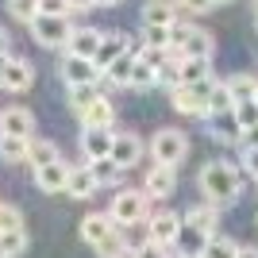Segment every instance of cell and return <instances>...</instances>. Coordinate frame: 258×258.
Segmentation results:
<instances>
[{
	"instance_id": "6da1fadb",
	"label": "cell",
	"mask_w": 258,
	"mask_h": 258,
	"mask_svg": "<svg viewBox=\"0 0 258 258\" xmlns=\"http://www.w3.org/2000/svg\"><path fill=\"white\" fill-rule=\"evenodd\" d=\"M201 193L208 197V205H231L239 201V189H243V177L231 162L216 158V162H205V170H201Z\"/></svg>"
},
{
	"instance_id": "7a4b0ae2",
	"label": "cell",
	"mask_w": 258,
	"mask_h": 258,
	"mask_svg": "<svg viewBox=\"0 0 258 258\" xmlns=\"http://www.w3.org/2000/svg\"><path fill=\"white\" fill-rule=\"evenodd\" d=\"M81 239H85L100 258L127 254V250H123V235H119V227H112V216H108V212L85 216V220H81Z\"/></svg>"
},
{
	"instance_id": "3957f363",
	"label": "cell",
	"mask_w": 258,
	"mask_h": 258,
	"mask_svg": "<svg viewBox=\"0 0 258 258\" xmlns=\"http://www.w3.org/2000/svg\"><path fill=\"white\" fill-rule=\"evenodd\" d=\"M189 154V135L181 127H162L151 139V158L154 166H181Z\"/></svg>"
},
{
	"instance_id": "277c9868",
	"label": "cell",
	"mask_w": 258,
	"mask_h": 258,
	"mask_svg": "<svg viewBox=\"0 0 258 258\" xmlns=\"http://www.w3.org/2000/svg\"><path fill=\"white\" fill-rule=\"evenodd\" d=\"M147 205H151V197L143 193V189H119V193L112 197L108 216H112L116 227H131V224H143V220H147Z\"/></svg>"
},
{
	"instance_id": "5b68a950",
	"label": "cell",
	"mask_w": 258,
	"mask_h": 258,
	"mask_svg": "<svg viewBox=\"0 0 258 258\" xmlns=\"http://www.w3.org/2000/svg\"><path fill=\"white\" fill-rule=\"evenodd\" d=\"M216 77L208 81H197V85H177L170 93L173 100V112H181V116H197V119H208V93H212Z\"/></svg>"
},
{
	"instance_id": "8992f818",
	"label": "cell",
	"mask_w": 258,
	"mask_h": 258,
	"mask_svg": "<svg viewBox=\"0 0 258 258\" xmlns=\"http://www.w3.org/2000/svg\"><path fill=\"white\" fill-rule=\"evenodd\" d=\"M27 27H31L35 43L46 46V50H58V46H66V43H70V35H74V23H70V16H35Z\"/></svg>"
},
{
	"instance_id": "52a82bcc",
	"label": "cell",
	"mask_w": 258,
	"mask_h": 258,
	"mask_svg": "<svg viewBox=\"0 0 258 258\" xmlns=\"http://www.w3.org/2000/svg\"><path fill=\"white\" fill-rule=\"evenodd\" d=\"M181 231H185V220L177 212H158V216H151L147 220V235H151V243L154 247H173L177 239H181Z\"/></svg>"
},
{
	"instance_id": "ba28073f",
	"label": "cell",
	"mask_w": 258,
	"mask_h": 258,
	"mask_svg": "<svg viewBox=\"0 0 258 258\" xmlns=\"http://www.w3.org/2000/svg\"><path fill=\"white\" fill-rule=\"evenodd\" d=\"M177 189V166H151L143 173V193L151 201H166Z\"/></svg>"
},
{
	"instance_id": "9c48e42d",
	"label": "cell",
	"mask_w": 258,
	"mask_h": 258,
	"mask_svg": "<svg viewBox=\"0 0 258 258\" xmlns=\"http://www.w3.org/2000/svg\"><path fill=\"white\" fill-rule=\"evenodd\" d=\"M62 77L66 85H100V70L93 58H77V54H66L62 58Z\"/></svg>"
},
{
	"instance_id": "30bf717a",
	"label": "cell",
	"mask_w": 258,
	"mask_h": 258,
	"mask_svg": "<svg viewBox=\"0 0 258 258\" xmlns=\"http://www.w3.org/2000/svg\"><path fill=\"white\" fill-rule=\"evenodd\" d=\"M212 50H216L212 35L201 31V27H189L185 43L177 46V50H166V58H173V62H185V58H212Z\"/></svg>"
},
{
	"instance_id": "8fae6325",
	"label": "cell",
	"mask_w": 258,
	"mask_h": 258,
	"mask_svg": "<svg viewBox=\"0 0 258 258\" xmlns=\"http://www.w3.org/2000/svg\"><path fill=\"white\" fill-rule=\"evenodd\" d=\"M108 158L116 162L119 170H131V166L143 158L139 135H131V131H112V154H108Z\"/></svg>"
},
{
	"instance_id": "7c38bea8",
	"label": "cell",
	"mask_w": 258,
	"mask_h": 258,
	"mask_svg": "<svg viewBox=\"0 0 258 258\" xmlns=\"http://www.w3.org/2000/svg\"><path fill=\"white\" fill-rule=\"evenodd\" d=\"M35 85V70L27 58H12L8 54V66H4V77H0V89H8V93H27Z\"/></svg>"
},
{
	"instance_id": "4fadbf2b",
	"label": "cell",
	"mask_w": 258,
	"mask_h": 258,
	"mask_svg": "<svg viewBox=\"0 0 258 258\" xmlns=\"http://www.w3.org/2000/svg\"><path fill=\"white\" fill-rule=\"evenodd\" d=\"M0 135H20V139H35V116L27 108H4L0 112Z\"/></svg>"
},
{
	"instance_id": "5bb4252c",
	"label": "cell",
	"mask_w": 258,
	"mask_h": 258,
	"mask_svg": "<svg viewBox=\"0 0 258 258\" xmlns=\"http://www.w3.org/2000/svg\"><path fill=\"white\" fill-rule=\"evenodd\" d=\"M181 220H185V227H189L193 235H201L205 243L216 235V227H220V216H216V205H197V208H189V212H185Z\"/></svg>"
},
{
	"instance_id": "9a60e30c",
	"label": "cell",
	"mask_w": 258,
	"mask_h": 258,
	"mask_svg": "<svg viewBox=\"0 0 258 258\" xmlns=\"http://www.w3.org/2000/svg\"><path fill=\"white\" fill-rule=\"evenodd\" d=\"M70 162H50V166H39L35 170V185L43 189V193H66V181H70Z\"/></svg>"
},
{
	"instance_id": "2e32d148",
	"label": "cell",
	"mask_w": 258,
	"mask_h": 258,
	"mask_svg": "<svg viewBox=\"0 0 258 258\" xmlns=\"http://www.w3.org/2000/svg\"><path fill=\"white\" fill-rule=\"evenodd\" d=\"M127 50H135L131 35H104V39H100V46H97V54H93V62H97V70L104 74L108 66L116 62L119 54H127Z\"/></svg>"
},
{
	"instance_id": "e0dca14e",
	"label": "cell",
	"mask_w": 258,
	"mask_h": 258,
	"mask_svg": "<svg viewBox=\"0 0 258 258\" xmlns=\"http://www.w3.org/2000/svg\"><path fill=\"white\" fill-rule=\"evenodd\" d=\"M81 151H85L89 162L108 158V154H112V127H85V135H81Z\"/></svg>"
},
{
	"instance_id": "ac0fdd59",
	"label": "cell",
	"mask_w": 258,
	"mask_h": 258,
	"mask_svg": "<svg viewBox=\"0 0 258 258\" xmlns=\"http://www.w3.org/2000/svg\"><path fill=\"white\" fill-rule=\"evenodd\" d=\"M100 39H104V31H97V27H74L70 43H66V54L93 58V54H97V46H100Z\"/></svg>"
},
{
	"instance_id": "d6986e66",
	"label": "cell",
	"mask_w": 258,
	"mask_h": 258,
	"mask_svg": "<svg viewBox=\"0 0 258 258\" xmlns=\"http://www.w3.org/2000/svg\"><path fill=\"white\" fill-rule=\"evenodd\" d=\"M77 116H81V127H112V123H116V108H112V100L100 93V97L93 100L85 112H77Z\"/></svg>"
},
{
	"instance_id": "ffe728a7",
	"label": "cell",
	"mask_w": 258,
	"mask_h": 258,
	"mask_svg": "<svg viewBox=\"0 0 258 258\" xmlns=\"http://www.w3.org/2000/svg\"><path fill=\"white\" fill-rule=\"evenodd\" d=\"M93 193H97V181H93L89 166H74V170H70V181H66V197H74V201H89Z\"/></svg>"
},
{
	"instance_id": "44dd1931",
	"label": "cell",
	"mask_w": 258,
	"mask_h": 258,
	"mask_svg": "<svg viewBox=\"0 0 258 258\" xmlns=\"http://www.w3.org/2000/svg\"><path fill=\"white\" fill-rule=\"evenodd\" d=\"M135 50H139V46H135ZM135 50H127V54H119L116 62L108 66L104 74H100V81H112V85L116 89H123L131 81V66H135Z\"/></svg>"
},
{
	"instance_id": "7402d4cb",
	"label": "cell",
	"mask_w": 258,
	"mask_h": 258,
	"mask_svg": "<svg viewBox=\"0 0 258 258\" xmlns=\"http://www.w3.org/2000/svg\"><path fill=\"white\" fill-rule=\"evenodd\" d=\"M62 154H58V147H54L50 139H31L27 143V166L31 170H39V166H50V162H58Z\"/></svg>"
},
{
	"instance_id": "603a6c76",
	"label": "cell",
	"mask_w": 258,
	"mask_h": 258,
	"mask_svg": "<svg viewBox=\"0 0 258 258\" xmlns=\"http://www.w3.org/2000/svg\"><path fill=\"white\" fill-rule=\"evenodd\" d=\"M212 77V58H185L181 62V85H197Z\"/></svg>"
},
{
	"instance_id": "cb8c5ba5",
	"label": "cell",
	"mask_w": 258,
	"mask_h": 258,
	"mask_svg": "<svg viewBox=\"0 0 258 258\" xmlns=\"http://www.w3.org/2000/svg\"><path fill=\"white\" fill-rule=\"evenodd\" d=\"M231 108H235V97H231L227 81H216L212 93H208V119H212V116H224V112H231Z\"/></svg>"
},
{
	"instance_id": "d4e9b609",
	"label": "cell",
	"mask_w": 258,
	"mask_h": 258,
	"mask_svg": "<svg viewBox=\"0 0 258 258\" xmlns=\"http://www.w3.org/2000/svg\"><path fill=\"white\" fill-rule=\"evenodd\" d=\"M143 23H147V27H173V23H177V16H173L170 4H162V0H151V4L143 8Z\"/></svg>"
},
{
	"instance_id": "484cf974",
	"label": "cell",
	"mask_w": 258,
	"mask_h": 258,
	"mask_svg": "<svg viewBox=\"0 0 258 258\" xmlns=\"http://www.w3.org/2000/svg\"><path fill=\"white\" fill-rule=\"evenodd\" d=\"M27 143H31V139H20V135H0V158L12 162V166L27 162Z\"/></svg>"
},
{
	"instance_id": "4316f807",
	"label": "cell",
	"mask_w": 258,
	"mask_h": 258,
	"mask_svg": "<svg viewBox=\"0 0 258 258\" xmlns=\"http://www.w3.org/2000/svg\"><path fill=\"white\" fill-rule=\"evenodd\" d=\"M212 135L220 143H239V139H243V127L235 123L231 112H224V116H212Z\"/></svg>"
},
{
	"instance_id": "83f0119b",
	"label": "cell",
	"mask_w": 258,
	"mask_h": 258,
	"mask_svg": "<svg viewBox=\"0 0 258 258\" xmlns=\"http://www.w3.org/2000/svg\"><path fill=\"white\" fill-rule=\"evenodd\" d=\"M89 173H93V181H97V189H104V185H116L119 181V166L112 158H97V162H89Z\"/></svg>"
},
{
	"instance_id": "f1b7e54d",
	"label": "cell",
	"mask_w": 258,
	"mask_h": 258,
	"mask_svg": "<svg viewBox=\"0 0 258 258\" xmlns=\"http://www.w3.org/2000/svg\"><path fill=\"white\" fill-rule=\"evenodd\" d=\"M154 85H162V89H177L181 85V62H173V58H166V62L154 70Z\"/></svg>"
},
{
	"instance_id": "f546056e",
	"label": "cell",
	"mask_w": 258,
	"mask_h": 258,
	"mask_svg": "<svg viewBox=\"0 0 258 258\" xmlns=\"http://www.w3.org/2000/svg\"><path fill=\"white\" fill-rule=\"evenodd\" d=\"M127 89H154V66L151 62H143L139 50H135V66H131V81Z\"/></svg>"
},
{
	"instance_id": "4dcf8cb0",
	"label": "cell",
	"mask_w": 258,
	"mask_h": 258,
	"mask_svg": "<svg viewBox=\"0 0 258 258\" xmlns=\"http://www.w3.org/2000/svg\"><path fill=\"white\" fill-rule=\"evenodd\" d=\"M227 89H231V97L239 100H254V89H258V77L254 74H235L231 81H227Z\"/></svg>"
},
{
	"instance_id": "1f68e13d",
	"label": "cell",
	"mask_w": 258,
	"mask_h": 258,
	"mask_svg": "<svg viewBox=\"0 0 258 258\" xmlns=\"http://www.w3.org/2000/svg\"><path fill=\"white\" fill-rule=\"evenodd\" d=\"M235 254H239V247L224 235H212L205 243V250H201V258H235Z\"/></svg>"
},
{
	"instance_id": "d6a6232c",
	"label": "cell",
	"mask_w": 258,
	"mask_h": 258,
	"mask_svg": "<svg viewBox=\"0 0 258 258\" xmlns=\"http://www.w3.org/2000/svg\"><path fill=\"white\" fill-rule=\"evenodd\" d=\"M97 97H100V85H74V89H70V104H74V112H85Z\"/></svg>"
},
{
	"instance_id": "836d02e7",
	"label": "cell",
	"mask_w": 258,
	"mask_h": 258,
	"mask_svg": "<svg viewBox=\"0 0 258 258\" xmlns=\"http://www.w3.org/2000/svg\"><path fill=\"white\" fill-rule=\"evenodd\" d=\"M231 116H235V123L243 131L254 127V123H258V100H239V104L231 108Z\"/></svg>"
},
{
	"instance_id": "e575fe53",
	"label": "cell",
	"mask_w": 258,
	"mask_h": 258,
	"mask_svg": "<svg viewBox=\"0 0 258 258\" xmlns=\"http://www.w3.org/2000/svg\"><path fill=\"white\" fill-rule=\"evenodd\" d=\"M8 16L20 23H31L39 16V0H8Z\"/></svg>"
},
{
	"instance_id": "d590c367",
	"label": "cell",
	"mask_w": 258,
	"mask_h": 258,
	"mask_svg": "<svg viewBox=\"0 0 258 258\" xmlns=\"http://www.w3.org/2000/svg\"><path fill=\"white\" fill-rule=\"evenodd\" d=\"M143 46L166 50V46H170V27H147V23H143Z\"/></svg>"
},
{
	"instance_id": "8d00e7d4",
	"label": "cell",
	"mask_w": 258,
	"mask_h": 258,
	"mask_svg": "<svg viewBox=\"0 0 258 258\" xmlns=\"http://www.w3.org/2000/svg\"><path fill=\"white\" fill-rule=\"evenodd\" d=\"M39 16H70L66 0H39Z\"/></svg>"
},
{
	"instance_id": "74e56055",
	"label": "cell",
	"mask_w": 258,
	"mask_h": 258,
	"mask_svg": "<svg viewBox=\"0 0 258 258\" xmlns=\"http://www.w3.org/2000/svg\"><path fill=\"white\" fill-rule=\"evenodd\" d=\"M239 166H243V173H250V177L258 181V147H247V151H243V162H239Z\"/></svg>"
},
{
	"instance_id": "f35d334b",
	"label": "cell",
	"mask_w": 258,
	"mask_h": 258,
	"mask_svg": "<svg viewBox=\"0 0 258 258\" xmlns=\"http://www.w3.org/2000/svg\"><path fill=\"white\" fill-rule=\"evenodd\" d=\"M177 4H181L185 12H193V16H201V12H212V8H216L212 0H177Z\"/></svg>"
},
{
	"instance_id": "ab89813d",
	"label": "cell",
	"mask_w": 258,
	"mask_h": 258,
	"mask_svg": "<svg viewBox=\"0 0 258 258\" xmlns=\"http://www.w3.org/2000/svg\"><path fill=\"white\" fill-rule=\"evenodd\" d=\"M131 258H166V250H162V247H154V243H147V247H139Z\"/></svg>"
},
{
	"instance_id": "60d3db41",
	"label": "cell",
	"mask_w": 258,
	"mask_h": 258,
	"mask_svg": "<svg viewBox=\"0 0 258 258\" xmlns=\"http://www.w3.org/2000/svg\"><path fill=\"white\" fill-rule=\"evenodd\" d=\"M66 4H70V12H89V8H97L93 0H66Z\"/></svg>"
},
{
	"instance_id": "b9f144b4",
	"label": "cell",
	"mask_w": 258,
	"mask_h": 258,
	"mask_svg": "<svg viewBox=\"0 0 258 258\" xmlns=\"http://www.w3.org/2000/svg\"><path fill=\"white\" fill-rule=\"evenodd\" d=\"M243 143H247V147H258V123H254V127H247V131H243Z\"/></svg>"
},
{
	"instance_id": "7bdbcfd3",
	"label": "cell",
	"mask_w": 258,
	"mask_h": 258,
	"mask_svg": "<svg viewBox=\"0 0 258 258\" xmlns=\"http://www.w3.org/2000/svg\"><path fill=\"white\" fill-rule=\"evenodd\" d=\"M235 258H258V247H239Z\"/></svg>"
},
{
	"instance_id": "ee69618b",
	"label": "cell",
	"mask_w": 258,
	"mask_h": 258,
	"mask_svg": "<svg viewBox=\"0 0 258 258\" xmlns=\"http://www.w3.org/2000/svg\"><path fill=\"white\" fill-rule=\"evenodd\" d=\"M0 54H8V31L0 27Z\"/></svg>"
},
{
	"instance_id": "f6af8a7d",
	"label": "cell",
	"mask_w": 258,
	"mask_h": 258,
	"mask_svg": "<svg viewBox=\"0 0 258 258\" xmlns=\"http://www.w3.org/2000/svg\"><path fill=\"white\" fill-rule=\"evenodd\" d=\"M97 8H112V4H119V0H93Z\"/></svg>"
},
{
	"instance_id": "bcb514c9",
	"label": "cell",
	"mask_w": 258,
	"mask_h": 258,
	"mask_svg": "<svg viewBox=\"0 0 258 258\" xmlns=\"http://www.w3.org/2000/svg\"><path fill=\"white\" fill-rule=\"evenodd\" d=\"M4 66H8V54H0V77H4Z\"/></svg>"
},
{
	"instance_id": "7dc6e473",
	"label": "cell",
	"mask_w": 258,
	"mask_h": 258,
	"mask_svg": "<svg viewBox=\"0 0 258 258\" xmlns=\"http://www.w3.org/2000/svg\"><path fill=\"white\" fill-rule=\"evenodd\" d=\"M212 4H231V0H212Z\"/></svg>"
},
{
	"instance_id": "c3c4849f",
	"label": "cell",
	"mask_w": 258,
	"mask_h": 258,
	"mask_svg": "<svg viewBox=\"0 0 258 258\" xmlns=\"http://www.w3.org/2000/svg\"><path fill=\"white\" fill-rule=\"evenodd\" d=\"M185 258H201V254H185Z\"/></svg>"
},
{
	"instance_id": "681fc988",
	"label": "cell",
	"mask_w": 258,
	"mask_h": 258,
	"mask_svg": "<svg viewBox=\"0 0 258 258\" xmlns=\"http://www.w3.org/2000/svg\"><path fill=\"white\" fill-rule=\"evenodd\" d=\"M254 12H258V0H254Z\"/></svg>"
},
{
	"instance_id": "f907efd6",
	"label": "cell",
	"mask_w": 258,
	"mask_h": 258,
	"mask_svg": "<svg viewBox=\"0 0 258 258\" xmlns=\"http://www.w3.org/2000/svg\"><path fill=\"white\" fill-rule=\"evenodd\" d=\"M119 258H131V254H119Z\"/></svg>"
},
{
	"instance_id": "816d5d0a",
	"label": "cell",
	"mask_w": 258,
	"mask_h": 258,
	"mask_svg": "<svg viewBox=\"0 0 258 258\" xmlns=\"http://www.w3.org/2000/svg\"><path fill=\"white\" fill-rule=\"evenodd\" d=\"M254 100H258V89H254Z\"/></svg>"
},
{
	"instance_id": "f5cc1de1",
	"label": "cell",
	"mask_w": 258,
	"mask_h": 258,
	"mask_svg": "<svg viewBox=\"0 0 258 258\" xmlns=\"http://www.w3.org/2000/svg\"><path fill=\"white\" fill-rule=\"evenodd\" d=\"M254 224H258V220H254Z\"/></svg>"
}]
</instances>
